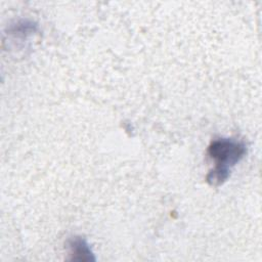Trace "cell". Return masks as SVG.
Returning <instances> with one entry per match:
<instances>
[{"label": "cell", "instance_id": "6da1fadb", "mask_svg": "<svg viewBox=\"0 0 262 262\" xmlns=\"http://www.w3.org/2000/svg\"><path fill=\"white\" fill-rule=\"evenodd\" d=\"M246 144L232 138H217L208 146V155L214 161L215 167L208 173L207 182L218 186L230 176L231 169L245 157Z\"/></svg>", "mask_w": 262, "mask_h": 262}, {"label": "cell", "instance_id": "7a4b0ae2", "mask_svg": "<svg viewBox=\"0 0 262 262\" xmlns=\"http://www.w3.org/2000/svg\"><path fill=\"white\" fill-rule=\"evenodd\" d=\"M69 254L74 261H95L88 243L81 236H73L68 241Z\"/></svg>", "mask_w": 262, "mask_h": 262}]
</instances>
